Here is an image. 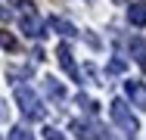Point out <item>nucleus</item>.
<instances>
[{
	"instance_id": "f257e3e1",
	"label": "nucleus",
	"mask_w": 146,
	"mask_h": 140,
	"mask_svg": "<svg viewBox=\"0 0 146 140\" xmlns=\"http://www.w3.org/2000/svg\"><path fill=\"white\" fill-rule=\"evenodd\" d=\"M16 6H19V25H22V34H25V37H44V34H47V22L37 16L34 3H31V0H16Z\"/></svg>"
},
{
	"instance_id": "f03ea898",
	"label": "nucleus",
	"mask_w": 146,
	"mask_h": 140,
	"mask_svg": "<svg viewBox=\"0 0 146 140\" xmlns=\"http://www.w3.org/2000/svg\"><path fill=\"white\" fill-rule=\"evenodd\" d=\"M109 115H112V121H115L118 128L124 131V137L134 140L137 137V131H140V125H137V118H134V112H131V106L118 97V100H112V106H109Z\"/></svg>"
},
{
	"instance_id": "7ed1b4c3",
	"label": "nucleus",
	"mask_w": 146,
	"mask_h": 140,
	"mask_svg": "<svg viewBox=\"0 0 146 140\" xmlns=\"http://www.w3.org/2000/svg\"><path fill=\"white\" fill-rule=\"evenodd\" d=\"M16 103H19V109H22V115L28 121H40L44 118V103H40V97L31 90L28 84H19L16 87Z\"/></svg>"
},
{
	"instance_id": "20e7f679",
	"label": "nucleus",
	"mask_w": 146,
	"mask_h": 140,
	"mask_svg": "<svg viewBox=\"0 0 146 140\" xmlns=\"http://www.w3.org/2000/svg\"><path fill=\"white\" fill-rule=\"evenodd\" d=\"M56 56H59L62 72H65V75H72V81H81V72H78L75 56H72V47H68V44H59V47H56Z\"/></svg>"
},
{
	"instance_id": "39448f33",
	"label": "nucleus",
	"mask_w": 146,
	"mask_h": 140,
	"mask_svg": "<svg viewBox=\"0 0 146 140\" xmlns=\"http://www.w3.org/2000/svg\"><path fill=\"white\" fill-rule=\"evenodd\" d=\"M72 131H75L78 140H100V125L84 121V118H75V121H72Z\"/></svg>"
},
{
	"instance_id": "423d86ee",
	"label": "nucleus",
	"mask_w": 146,
	"mask_h": 140,
	"mask_svg": "<svg viewBox=\"0 0 146 140\" xmlns=\"http://www.w3.org/2000/svg\"><path fill=\"white\" fill-rule=\"evenodd\" d=\"M124 90H127V97L137 109H146V87L140 81H124Z\"/></svg>"
},
{
	"instance_id": "0eeeda50",
	"label": "nucleus",
	"mask_w": 146,
	"mask_h": 140,
	"mask_svg": "<svg viewBox=\"0 0 146 140\" xmlns=\"http://www.w3.org/2000/svg\"><path fill=\"white\" fill-rule=\"evenodd\" d=\"M47 25H50V28H56L59 34H65V37H75V34H78V28L72 25L68 19H62V16H50V19H47Z\"/></svg>"
},
{
	"instance_id": "6e6552de",
	"label": "nucleus",
	"mask_w": 146,
	"mask_h": 140,
	"mask_svg": "<svg viewBox=\"0 0 146 140\" xmlns=\"http://www.w3.org/2000/svg\"><path fill=\"white\" fill-rule=\"evenodd\" d=\"M127 22L131 25H146V3H131L127 6Z\"/></svg>"
},
{
	"instance_id": "1a4fd4ad",
	"label": "nucleus",
	"mask_w": 146,
	"mask_h": 140,
	"mask_svg": "<svg viewBox=\"0 0 146 140\" xmlns=\"http://www.w3.org/2000/svg\"><path fill=\"white\" fill-rule=\"evenodd\" d=\"M44 90H47V97H53L56 103H62V100H65V87H62L56 78H50V75L44 78Z\"/></svg>"
},
{
	"instance_id": "9d476101",
	"label": "nucleus",
	"mask_w": 146,
	"mask_h": 140,
	"mask_svg": "<svg viewBox=\"0 0 146 140\" xmlns=\"http://www.w3.org/2000/svg\"><path fill=\"white\" fill-rule=\"evenodd\" d=\"M127 47H131V56H134L137 62H143V65H146V41H143V37H131Z\"/></svg>"
},
{
	"instance_id": "9b49d317",
	"label": "nucleus",
	"mask_w": 146,
	"mask_h": 140,
	"mask_svg": "<svg viewBox=\"0 0 146 140\" xmlns=\"http://www.w3.org/2000/svg\"><path fill=\"white\" fill-rule=\"evenodd\" d=\"M75 100H78V106H84V112H90V115H93V112L100 109V106H96V100H90L87 93H78Z\"/></svg>"
},
{
	"instance_id": "f8f14e48",
	"label": "nucleus",
	"mask_w": 146,
	"mask_h": 140,
	"mask_svg": "<svg viewBox=\"0 0 146 140\" xmlns=\"http://www.w3.org/2000/svg\"><path fill=\"white\" fill-rule=\"evenodd\" d=\"M9 140H34V134H31L28 128H22V125H19V128H13V131H9Z\"/></svg>"
},
{
	"instance_id": "ddd939ff",
	"label": "nucleus",
	"mask_w": 146,
	"mask_h": 140,
	"mask_svg": "<svg viewBox=\"0 0 146 140\" xmlns=\"http://www.w3.org/2000/svg\"><path fill=\"white\" fill-rule=\"evenodd\" d=\"M124 72H127V62L124 59H112L109 62V75H124Z\"/></svg>"
},
{
	"instance_id": "4468645a",
	"label": "nucleus",
	"mask_w": 146,
	"mask_h": 140,
	"mask_svg": "<svg viewBox=\"0 0 146 140\" xmlns=\"http://www.w3.org/2000/svg\"><path fill=\"white\" fill-rule=\"evenodd\" d=\"M0 47H6V50H16L19 44H16V37H13L9 31H0Z\"/></svg>"
},
{
	"instance_id": "2eb2a0df",
	"label": "nucleus",
	"mask_w": 146,
	"mask_h": 140,
	"mask_svg": "<svg viewBox=\"0 0 146 140\" xmlns=\"http://www.w3.org/2000/svg\"><path fill=\"white\" fill-rule=\"evenodd\" d=\"M44 137H47V140H65L62 131H56V128H44Z\"/></svg>"
},
{
	"instance_id": "dca6fc26",
	"label": "nucleus",
	"mask_w": 146,
	"mask_h": 140,
	"mask_svg": "<svg viewBox=\"0 0 146 140\" xmlns=\"http://www.w3.org/2000/svg\"><path fill=\"white\" fill-rule=\"evenodd\" d=\"M0 118H6V109H3V100H0Z\"/></svg>"
}]
</instances>
